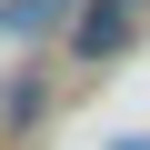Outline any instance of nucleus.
<instances>
[{
    "label": "nucleus",
    "mask_w": 150,
    "mask_h": 150,
    "mask_svg": "<svg viewBox=\"0 0 150 150\" xmlns=\"http://www.w3.org/2000/svg\"><path fill=\"white\" fill-rule=\"evenodd\" d=\"M70 10H80V0H10L0 20H10V30H50V20H70Z\"/></svg>",
    "instance_id": "f03ea898"
},
{
    "label": "nucleus",
    "mask_w": 150,
    "mask_h": 150,
    "mask_svg": "<svg viewBox=\"0 0 150 150\" xmlns=\"http://www.w3.org/2000/svg\"><path fill=\"white\" fill-rule=\"evenodd\" d=\"M140 10H150V0H80V20H70V50H80V60H110V50L140 30Z\"/></svg>",
    "instance_id": "f257e3e1"
}]
</instances>
